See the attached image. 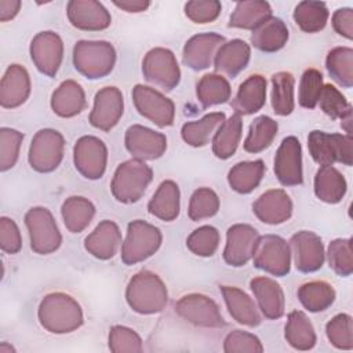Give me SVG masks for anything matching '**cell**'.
Here are the masks:
<instances>
[{"label":"cell","mask_w":353,"mask_h":353,"mask_svg":"<svg viewBox=\"0 0 353 353\" xmlns=\"http://www.w3.org/2000/svg\"><path fill=\"white\" fill-rule=\"evenodd\" d=\"M332 26L339 36L347 40H352L353 39V10L350 7L338 8L332 15Z\"/></svg>","instance_id":"obj_56"},{"label":"cell","mask_w":353,"mask_h":353,"mask_svg":"<svg viewBox=\"0 0 353 353\" xmlns=\"http://www.w3.org/2000/svg\"><path fill=\"white\" fill-rule=\"evenodd\" d=\"M73 163L76 170L87 179H99L108 164V148L105 142L94 135L79 138L73 148Z\"/></svg>","instance_id":"obj_13"},{"label":"cell","mask_w":353,"mask_h":353,"mask_svg":"<svg viewBox=\"0 0 353 353\" xmlns=\"http://www.w3.org/2000/svg\"><path fill=\"white\" fill-rule=\"evenodd\" d=\"M61 214L66 229L70 233H80L91 223L95 207L87 197L70 196L62 203Z\"/></svg>","instance_id":"obj_38"},{"label":"cell","mask_w":353,"mask_h":353,"mask_svg":"<svg viewBox=\"0 0 353 353\" xmlns=\"http://www.w3.org/2000/svg\"><path fill=\"white\" fill-rule=\"evenodd\" d=\"M259 240L258 230L248 223L232 225L226 232L223 261L233 268L247 265L255 252Z\"/></svg>","instance_id":"obj_15"},{"label":"cell","mask_w":353,"mask_h":353,"mask_svg":"<svg viewBox=\"0 0 353 353\" xmlns=\"http://www.w3.org/2000/svg\"><path fill=\"white\" fill-rule=\"evenodd\" d=\"M251 58V47L241 39H233L225 41L215 58L214 69L218 74H225L228 77H236L241 70H244Z\"/></svg>","instance_id":"obj_26"},{"label":"cell","mask_w":353,"mask_h":353,"mask_svg":"<svg viewBox=\"0 0 353 353\" xmlns=\"http://www.w3.org/2000/svg\"><path fill=\"white\" fill-rule=\"evenodd\" d=\"M284 336L288 345L296 350H310L314 347L317 341L312 321L301 310H294L288 314Z\"/></svg>","instance_id":"obj_34"},{"label":"cell","mask_w":353,"mask_h":353,"mask_svg":"<svg viewBox=\"0 0 353 353\" xmlns=\"http://www.w3.org/2000/svg\"><path fill=\"white\" fill-rule=\"evenodd\" d=\"M0 353H15V349L10 343H7V342H1Z\"/></svg>","instance_id":"obj_59"},{"label":"cell","mask_w":353,"mask_h":353,"mask_svg":"<svg viewBox=\"0 0 353 353\" xmlns=\"http://www.w3.org/2000/svg\"><path fill=\"white\" fill-rule=\"evenodd\" d=\"M325 335L332 346L341 350L353 349V320L347 313L334 316L325 325Z\"/></svg>","instance_id":"obj_49"},{"label":"cell","mask_w":353,"mask_h":353,"mask_svg":"<svg viewBox=\"0 0 353 353\" xmlns=\"http://www.w3.org/2000/svg\"><path fill=\"white\" fill-rule=\"evenodd\" d=\"M325 68L332 77L343 88L353 85V50L350 47H335L325 58Z\"/></svg>","instance_id":"obj_43"},{"label":"cell","mask_w":353,"mask_h":353,"mask_svg":"<svg viewBox=\"0 0 353 353\" xmlns=\"http://www.w3.org/2000/svg\"><path fill=\"white\" fill-rule=\"evenodd\" d=\"M241 132H243L241 116L234 113L229 119H226L215 131L212 137L214 154L221 160H226L232 157L239 148Z\"/></svg>","instance_id":"obj_35"},{"label":"cell","mask_w":353,"mask_h":353,"mask_svg":"<svg viewBox=\"0 0 353 353\" xmlns=\"http://www.w3.org/2000/svg\"><path fill=\"white\" fill-rule=\"evenodd\" d=\"M37 319L41 327L51 334H70L84 323L80 303L65 292L47 294L37 309Z\"/></svg>","instance_id":"obj_1"},{"label":"cell","mask_w":353,"mask_h":353,"mask_svg":"<svg viewBox=\"0 0 353 353\" xmlns=\"http://www.w3.org/2000/svg\"><path fill=\"white\" fill-rule=\"evenodd\" d=\"M176 314L188 323L203 328H222L226 321L214 299L203 294H188L175 303Z\"/></svg>","instance_id":"obj_11"},{"label":"cell","mask_w":353,"mask_h":353,"mask_svg":"<svg viewBox=\"0 0 353 353\" xmlns=\"http://www.w3.org/2000/svg\"><path fill=\"white\" fill-rule=\"evenodd\" d=\"M108 345L113 353H138L142 352L141 336L130 327L113 325L109 330Z\"/></svg>","instance_id":"obj_52"},{"label":"cell","mask_w":353,"mask_h":353,"mask_svg":"<svg viewBox=\"0 0 353 353\" xmlns=\"http://www.w3.org/2000/svg\"><path fill=\"white\" fill-rule=\"evenodd\" d=\"M219 291L223 296L229 314L237 323L247 327H256L261 324L262 317L259 309L250 295L234 285H221Z\"/></svg>","instance_id":"obj_28"},{"label":"cell","mask_w":353,"mask_h":353,"mask_svg":"<svg viewBox=\"0 0 353 353\" xmlns=\"http://www.w3.org/2000/svg\"><path fill=\"white\" fill-rule=\"evenodd\" d=\"M161 241L163 236L159 228L142 219L131 221L121 244V261L125 265L139 263L156 254Z\"/></svg>","instance_id":"obj_5"},{"label":"cell","mask_w":353,"mask_h":353,"mask_svg":"<svg viewBox=\"0 0 353 353\" xmlns=\"http://www.w3.org/2000/svg\"><path fill=\"white\" fill-rule=\"evenodd\" d=\"M219 210V197L210 188H199L190 196L188 215L192 221L199 222L214 216Z\"/></svg>","instance_id":"obj_46"},{"label":"cell","mask_w":353,"mask_h":353,"mask_svg":"<svg viewBox=\"0 0 353 353\" xmlns=\"http://www.w3.org/2000/svg\"><path fill=\"white\" fill-rule=\"evenodd\" d=\"M0 247L6 254H17L22 248V237L18 225L8 216L0 219Z\"/></svg>","instance_id":"obj_55"},{"label":"cell","mask_w":353,"mask_h":353,"mask_svg":"<svg viewBox=\"0 0 353 353\" xmlns=\"http://www.w3.org/2000/svg\"><path fill=\"white\" fill-rule=\"evenodd\" d=\"M22 141L23 134L18 130L8 127L0 128V170L3 172L15 165Z\"/></svg>","instance_id":"obj_51"},{"label":"cell","mask_w":353,"mask_h":353,"mask_svg":"<svg viewBox=\"0 0 353 353\" xmlns=\"http://www.w3.org/2000/svg\"><path fill=\"white\" fill-rule=\"evenodd\" d=\"M65 139L54 128L39 130L32 138L28 160L30 167L37 172H52L63 159Z\"/></svg>","instance_id":"obj_8"},{"label":"cell","mask_w":353,"mask_h":353,"mask_svg":"<svg viewBox=\"0 0 353 353\" xmlns=\"http://www.w3.org/2000/svg\"><path fill=\"white\" fill-rule=\"evenodd\" d=\"M132 101L141 116L154 123L159 127H170L175 120L174 102L160 91L137 84L132 88Z\"/></svg>","instance_id":"obj_12"},{"label":"cell","mask_w":353,"mask_h":353,"mask_svg":"<svg viewBox=\"0 0 353 353\" xmlns=\"http://www.w3.org/2000/svg\"><path fill=\"white\" fill-rule=\"evenodd\" d=\"M296 294L302 306L312 313L328 309L336 296L334 287L324 280L307 281L298 288Z\"/></svg>","instance_id":"obj_39"},{"label":"cell","mask_w":353,"mask_h":353,"mask_svg":"<svg viewBox=\"0 0 353 353\" xmlns=\"http://www.w3.org/2000/svg\"><path fill=\"white\" fill-rule=\"evenodd\" d=\"M279 131V124L269 116L256 117L248 130L244 141V150L248 153H259L268 149Z\"/></svg>","instance_id":"obj_42"},{"label":"cell","mask_w":353,"mask_h":353,"mask_svg":"<svg viewBox=\"0 0 353 353\" xmlns=\"http://www.w3.org/2000/svg\"><path fill=\"white\" fill-rule=\"evenodd\" d=\"M69 22L80 29L98 32L110 26L112 17L105 6L95 0H72L66 6Z\"/></svg>","instance_id":"obj_21"},{"label":"cell","mask_w":353,"mask_h":353,"mask_svg":"<svg viewBox=\"0 0 353 353\" xmlns=\"http://www.w3.org/2000/svg\"><path fill=\"white\" fill-rule=\"evenodd\" d=\"M327 259L330 268L342 277H347L353 272L352 239H335L328 244Z\"/></svg>","instance_id":"obj_47"},{"label":"cell","mask_w":353,"mask_h":353,"mask_svg":"<svg viewBox=\"0 0 353 353\" xmlns=\"http://www.w3.org/2000/svg\"><path fill=\"white\" fill-rule=\"evenodd\" d=\"M250 288L256 299L258 309L266 319L276 320L284 314L285 296L276 280L266 276L254 277L250 281Z\"/></svg>","instance_id":"obj_24"},{"label":"cell","mask_w":353,"mask_h":353,"mask_svg":"<svg viewBox=\"0 0 353 353\" xmlns=\"http://www.w3.org/2000/svg\"><path fill=\"white\" fill-rule=\"evenodd\" d=\"M319 103L321 110L332 120L352 119V105L347 102L345 95L332 84H324Z\"/></svg>","instance_id":"obj_45"},{"label":"cell","mask_w":353,"mask_h":353,"mask_svg":"<svg viewBox=\"0 0 353 353\" xmlns=\"http://www.w3.org/2000/svg\"><path fill=\"white\" fill-rule=\"evenodd\" d=\"M226 120L223 112H212L203 116L199 120L188 121L181 128L182 139L193 148L205 146L218 127Z\"/></svg>","instance_id":"obj_36"},{"label":"cell","mask_w":353,"mask_h":353,"mask_svg":"<svg viewBox=\"0 0 353 353\" xmlns=\"http://www.w3.org/2000/svg\"><path fill=\"white\" fill-rule=\"evenodd\" d=\"M152 179L153 171L145 161L130 159L116 168L110 192L119 203H137L145 194Z\"/></svg>","instance_id":"obj_4"},{"label":"cell","mask_w":353,"mask_h":353,"mask_svg":"<svg viewBox=\"0 0 353 353\" xmlns=\"http://www.w3.org/2000/svg\"><path fill=\"white\" fill-rule=\"evenodd\" d=\"M252 261L255 268L276 277H283L291 269L290 244L276 234L259 236Z\"/></svg>","instance_id":"obj_10"},{"label":"cell","mask_w":353,"mask_h":353,"mask_svg":"<svg viewBox=\"0 0 353 353\" xmlns=\"http://www.w3.org/2000/svg\"><path fill=\"white\" fill-rule=\"evenodd\" d=\"M32 84L28 70L18 63L10 65L0 83V105L4 109H15L26 102Z\"/></svg>","instance_id":"obj_23"},{"label":"cell","mask_w":353,"mask_h":353,"mask_svg":"<svg viewBox=\"0 0 353 353\" xmlns=\"http://www.w3.org/2000/svg\"><path fill=\"white\" fill-rule=\"evenodd\" d=\"M266 167L262 160H251V161H240L234 164L228 174L229 186L240 193L248 194L261 183L265 175Z\"/></svg>","instance_id":"obj_37"},{"label":"cell","mask_w":353,"mask_h":353,"mask_svg":"<svg viewBox=\"0 0 353 353\" xmlns=\"http://www.w3.org/2000/svg\"><path fill=\"white\" fill-rule=\"evenodd\" d=\"M272 17V7L268 1L250 0L236 4L229 18V28L254 30Z\"/></svg>","instance_id":"obj_33"},{"label":"cell","mask_w":353,"mask_h":353,"mask_svg":"<svg viewBox=\"0 0 353 353\" xmlns=\"http://www.w3.org/2000/svg\"><path fill=\"white\" fill-rule=\"evenodd\" d=\"M230 94L232 88L229 81L218 73L204 74L196 85V97L204 108L228 102Z\"/></svg>","instance_id":"obj_40"},{"label":"cell","mask_w":353,"mask_h":353,"mask_svg":"<svg viewBox=\"0 0 353 353\" xmlns=\"http://www.w3.org/2000/svg\"><path fill=\"white\" fill-rule=\"evenodd\" d=\"M352 135L330 134L320 130H313L307 137V149L312 159L320 165H332L341 163L347 167L353 163Z\"/></svg>","instance_id":"obj_6"},{"label":"cell","mask_w":353,"mask_h":353,"mask_svg":"<svg viewBox=\"0 0 353 353\" xmlns=\"http://www.w3.org/2000/svg\"><path fill=\"white\" fill-rule=\"evenodd\" d=\"M21 8L19 0H0V21L7 22L12 19Z\"/></svg>","instance_id":"obj_58"},{"label":"cell","mask_w":353,"mask_h":353,"mask_svg":"<svg viewBox=\"0 0 353 353\" xmlns=\"http://www.w3.org/2000/svg\"><path fill=\"white\" fill-rule=\"evenodd\" d=\"M85 108L83 87L74 80L62 81L51 95V109L59 117H74Z\"/></svg>","instance_id":"obj_29"},{"label":"cell","mask_w":353,"mask_h":353,"mask_svg":"<svg viewBox=\"0 0 353 353\" xmlns=\"http://www.w3.org/2000/svg\"><path fill=\"white\" fill-rule=\"evenodd\" d=\"M288 37V28L283 19L270 17L252 30L251 44L259 51L276 52L287 44Z\"/></svg>","instance_id":"obj_32"},{"label":"cell","mask_w":353,"mask_h":353,"mask_svg":"<svg viewBox=\"0 0 353 353\" xmlns=\"http://www.w3.org/2000/svg\"><path fill=\"white\" fill-rule=\"evenodd\" d=\"M222 10L216 0H194L185 4V15L194 23H208L215 21Z\"/></svg>","instance_id":"obj_54"},{"label":"cell","mask_w":353,"mask_h":353,"mask_svg":"<svg viewBox=\"0 0 353 353\" xmlns=\"http://www.w3.org/2000/svg\"><path fill=\"white\" fill-rule=\"evenodd\" d=\"M291 255H294L295 268L302 273L319 270L325 261L324 245L319 234L310 230H301L290 239Z\"/></svg>","instance_id":"obj_18"},{"label":"cell","mask_w":353,"mask_h":353,"mask_svg":"<svg viewBox=\"0 0 353 353\" xmlns=\"http://www.w3.org/2000/svg\"><path fill=\"white\" fill-rule=\"evenodd\" d=\"M113 4L125 12H142L146 11L150 6V1L146 0H114Z\"/></svg>","instance_id":"obj_57"},{"label":"cell","mask_w":353,"mask_h":353,"mask_svg":"<svg viewBox=\"0 0 353 353\" xmlns=\"http://www.w3.org/2000/svg\"><path fill=\"white\" fill-rule=\"evenodd\" d=\"M266 79L261 74H251L239 87L232 108L236 114L247 116L261 110L266 102Z\"/></svg>","instance_id":"obj_27"},{"label":"cell","mask_w":353,"mask_h":353,"mask_svg":"<svg viewBox=\"0 0 353 353\" xmlns=\"http://www.w3.org/2000/svg\"><path fill=\"white\" fill-rule=\"evenodd\" d=\"M347 183L339 170L332 165H321L314 175V194L327 204L339 203L346 194Z\"/></svg>","instance_id":"obj_31"},{"label":"cell","mask_w":353,"mask_h":353,"mask_svg":"<svg viewBox=\"0 0 353 353\" xmlns=\"http://www.w3.org/2000/svg\"><path fill=\"white\" fill-rule=\"evenodd\" d=\"M273 170L284 186H296L303 182L302 148L296 137L290 135L281 141L274 156Z\"/></svg>","instance_id":"obj_17"},{"label":"cell","mask_w":353,"mask_h":353,"mask_svg":"<svg viewBox=\"0 0 353 353\" xmlns=\"http://www.w3.org/2000/svg\"><path fill=\"white\" fill-rule=\"evenodd\" d=\"M294 76L290 72H277L272 76V108L279 116H288L295 108Z\"/></svg>","instance_id":"obj_44"},{"label":"cell","mask_w":353,"mask_h":353,"mask_svg":"<svg viewBox=\"0 0 353 353\" xmlns=\"http://www.w3.org/2000/svg\"><path fill=\"white\" fill-rule=\"evenodd\" d=\"M181 210V192L179 186L171 181H163L152 199L148 203V211L154 218L171 222L176 219Z\"/></svg>","instance_id":"obj_30"},{"label":"cell","mask_w":353,"mask_h":353,"mask_svg":"<svg viewBox=\"0 0 353 353\" xmlns=\"http://www.w3.org/2000/svg\"><path fill=\"white\" fill-rule=\"evenodd\" d=\"M123 112L124 98L121 91L114 85H108L95 94L88 121L101 131H110L121 119Z\"/></svg>","instance_id":"obj_19"},{"label":"cell","mask_w":353,"mask_h":353,"mask_svg":"<svg viewBox=\"0 0 353 353\" xmlns=\"http://www.w3.org/2000/svg\"><path fill=\"white\" fill-rule=\"evenodd\" d=\"M292 200L283 189H270L262 193L252 204L255 216L268 225H280L292 215Z\"/></svg>","instance_id":"obj_22"},{"label":"cell","mask_w":353,"mask_h":353,"mask_svg":"<svg viewBox=\"0 0 353 353\" xmlns=\"http://www.w3.org/2000/svg\"><path fill=\"white\" fill-rule=\"evenodd\" d=\"M323 74L314 68L306 69L299 81L298 102L305 109H314L319 103V98L323 90Z\"/></svg>","instance_id":"obj_50"},{"label":"cell","mask_w":353,"mask_h":353,"mask_svg":"<svg viewBox=\"0 0 353 353\" xmlns=\"http://www.w3.org/2000/svg\"><path fill=\"white\" fill-rule=\"evenodd\" d=\"M116 63V50L105 40H80L73 47L74 69L90 80L108 76Z\"/></svg>","instance_id":"obj_3"},{"label":"cell","mask_w":353,"mask_h":353,"mask_svg":"<svg viewBox=\"0 0 353 353\" xmlns=\"http://www.w3.org/2000/svg\"><path fill=\"white\" fill-rule=\"evenodd\" d=\"M25 225L29 232L30 248L40 255L55 252L62 244L58 225L46 207H32L25 214Z\"/></svg>","instance_id":"obj_7"},{"label":"cell","mask_w":353,"mask_h":353,"mask_svg":"<svg viewBox=\"0 0 353 353\" xmlns=\"http://www.w3.org/2000/svg\"><path fill=\"white\" fill-rule=\"evenodd\" d=\"M142 74L146 81L165 91L174 90L181 81V69L174 52L164 47H154L142 61Z\"/></svg>","instance_id":"obj_9"},{"label":"cell","mask_w":353,"mask_h":353,"mask_svg":"<svg viewBox=\"0 0 353 353\" xmlns=\"http://www.w3.org/2000/svg\"><path fill=\"white\" fill-rule=\"evenodd\" d=\"M219 245V232L211 225L194 229L186 239V247L197 256H212Z\"/></svg>","instance_id":"obj_48"},{"label":"cell","mask_w":353,"mask_h":353,"mask_svg":"<svg viewBox=\"0 0 353 353\" xmlns=\"http://www.w3.org/2000/svg\"><path fill=\"white\" fill-rule=\"evenodd\" d=\"M223 352L226 353H262L261 339L247 331L234 330L229 332L223 341Z\"/></svg>","instance_id":"obj_53"},{"label":"cell","mask_w":353,"mask_h":353,"mask_svg":"<svg viewBox=\"0 0 353 353\" xmlns=\"http://www.w3.org/2000/svg\"><path fill=\"white\" fill-rule=\"evenodd\" d=\"M330 11L323 1H301L294 10V21L306 33H317L327 25Z\"/></svg>","instance_id":"obj_41"},{"label":"cell","mask_w":353,"mask_h":353,"mask_svg":"<svg viewBox=\"0 0 353 353\" xmlns=\"http://www.w3.org/2000/svg\"><path fill=\"white\" fill-rule=\"evenodd\" d=\"M125 301L139 314H156L167 306L168 291L159 274L145 269L130 279L125 288Z\"/></svg>","instance_id":"obj_2"},{"label":"cell","mask_w":353,"mask_h":353,"mask_svg":"<svg viewBox=\"0 0 353 353\" xmlns=\"http://www.w3.org/2000/svg\"><path fill=\"white\" fill-rule=\"evenodd\" d=\"M124 145L132 159L142 161L156 160L167 150V138L164 134L149 127L134 124L124 134Z\"/></svg>","instance_id":"obj_16"},{"label":"cell","mask_w":353,"mask_h":353,"mask_svg":"<svg viewBox=\"0 0 353 353\" xmlns=\"http://www.w3.org/2000/svg\"><path fill=\"white\" fill-rule=\"evenodd\" d=\"M121 245V232L116 222L101 221L97 228L84 239V248L88 254L101 261L113 258Z\"/></svg>","instance_id":"obj_25"},{"label":"cell","mask_w":353,"mask_h":353,"mask_svg":"<svg viewBox=\"0 0 353 353\" xmlns=\"http://www.w3.org/2000/svg\"><path fill=\"white\" fill-rule=\"evenodd\" d=\"M29 52L37 70L48 77H54L63 59V41L58 33L44 30L32 39Z\"/></svg>","instance_id":"obj_14"},{"label":"cell","mask_w":353,"mask_h":353,"mask_svg":"<svg viewBox=\"0 0 353 353\" xmlns=\"http://www.w3.org/2000/svg\"><path fill=\"white\" fill-rule=\"evenodd\" d=\"M225 41V37L215 32L197 33L185 43L182 61L193 70L207 69L214 63V58Z\"/></svg>","instance_id":"obj_20"}]
</instances>
